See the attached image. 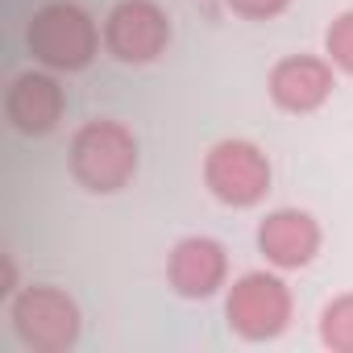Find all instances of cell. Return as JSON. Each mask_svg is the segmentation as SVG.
<instances>
[{"label":"cell","instance_id":"6","mask_svg":"<svg viewBox=\"0 0 353 353\" xmlns=\"http://www.w3.org/2000/svg\"><path fill=\"white\" fill-rule=\"evenodd\" d=\"M100 30L104 50L125 67H145L170 46V17L158 0H117Z\"/></svg>","mask_w":353,"mask_h":353},{"label":"cell","instance_id":"10","mask_svg":"<svg viewBox=\"0 0 353 353\" xmlns=\"http://www.w3.org/2000/svg\"><path fill=\"white\" fill-rule=\"evenodd\" d=\"M67 112V96L59 88V79L42 67V71H21L13 75L9 92H5V117L17 133L26 137H46L59 129Z\"/></svg>","mask_w":353,"mask_h":353},{"label":"cell","instance_id":"9","mask_svg":"<svg viewBox=\"0 0 353 353\" xmlns=\"http://www.w3.org/2000/svg\"><path fill=\"white\" fill-rule=\"evenodd\" d=\"M166 283L179 299H212L229 287V254L216 237H179L166 258Z\"/></svg>","mask_w":353,"mask_h":353},{"label":"cell","instance_id":"12","mask_svg":"<svg viewBox=\"0 0 353 353\" xmlns=\"http://www.w3.org/2000/svg\"><path fill=\"white\" fill-rule=\"evenodd\" d=\"M324 54H328V63L336 71L353 75V9H345V13H336L328 21V30H324Z\"/></svg>","mask_w":353,"mask_h":353},{"label":"cell","instance_id":"7","mask_svg":"<svg viewBox=\"0 0 353 353\" xmlns=\"http://www.w3.org/2000/svg\"><path fill=\"white\" fill-rule=\"evenodd\" d=\"M332 88H336V67L328 63V54H287L266 75V92H270L274 108H283L291 117L320 112L328 104Z\"/></svg>","mask_w":353,"mask_h":353},{"label":"cell","instance_id":"1","mask_svg":"<svg viewBox=\"0 0 353 353\" xmlns=\"http://www.w3.org/2000/svg\"><path fill=\"white\" fill-rule=\"evenodd\" d=\"M67 162H71V174L79 188H88L96 196H117L137 174V137L129 125H121L112 117L83 121L71 137Z\"/></svg>","mask_w":353,"mask_h":353},{"label":"cell","instance_id":"2","mask_svg":"<svg viewBox=\"0 0 353 353\" xmlns=\"http://www.w3.org/2000/svg\"><path fill=\"white\" fill-rule=\"evenodd\" d=\"M100 42H104V30L75 0H50V5H42L26 30V46H30L34 63L46 71H67V75L92 67V59L100 54Z\"/></svg>","mask_w":353,"mask_h":353},{"label":"cell","instance_id":"13","mask_svg":"<svg viewBox=\"0 0 353 353\" xmlns=\"http://www.w3.org/2000/svg\"><path fill=\"white\" fill-rule=\"evenodd\" d=\"M225 5L245 21H274L291 9V0H225Z\"/></svg>","mask_w":353,"mask_h":353},{"label":"cell","instance_id":"8","mask_svg":"<svg viewBox=\"0 0 353 353\" xmlns=\"http://www.w3.org/2000/svg\"><path fill=\"white\" fill-rule=\"evenodd\" d=\"M324 245V229L303 208H274L258 225V254L274 270H303L316 262Z\"/></svg>","mask_w":353,"mask_h":353},{"label":"cell","instance_id":"5","mask_svg":"<svg viewBox=\"0 0 353 353\" xmlns=\"http://www.w3.org/2000/svg\"><path fill=\"white\" fill-rule=\"evenodd\" d=\"M291 316V287L274 270H250L225 295V320L241 341H274L279 332H287Z\"/></svg>","mask_w":353,"mask_h":353},{"label":"cell","instance_id":"3","mask_svg":"<svg viewBox=\"0 0 353 353\" xmlns=\"http://www.w3.org/2000/svg\"><path fill=\"white\" fill-rule=\"evenodd\" d=\"M9 324L17 332V341L30 353H67L79 345L83 332V312L79 303L54 287V283H34L13 291L9 299Z\"/></svg>","mask_w":353,"mask_h":353},{"label":"cell","instance_id":"11","mask_svg":"<svg viewBox=\"0 0 353 353\" xmlns=\"http://www.w3.org/2000/svg\"><path fill=\"white\" fill-rule=\"evenodd\" d=\"M320 345L332 353H353V291L320 307Z\"/></svg>","mask_w":353,"mask_h":353},{"label":"cell","instance_id":"4","mask_svg":"<svg viewBox=\"0 0 353 353\" xmlns=\"http://www.w3.org/2000/svg\"><path fill=\"white\" fill-rule=\"evenodd\" d=\"M270 158L250 137H225L204 154V188L225 208H254L270 192Z\"/></svg>","mask_w":353,"mask_h":353}]
</instances>
